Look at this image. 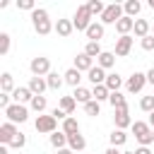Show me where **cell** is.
<instances>
[{"instance_id": "obj_18", "label": "cell", "mask_w": 154, "mask_h": 154, "mask_svg": "<svg viewBox=\"0 0 154 154\" xmlns=\"http://www.w3.org/2000/svg\"><path fill=\"white\" fill-rule=\"evenodd\" d=\"M132 29H135V19H132V17H120L118 24H116V31H118L120 36H128Z\"/></svg>"}, {"instance_id": "obj_3", "label": "cell", "mask_w": 154, "mask_h": 154, "mask_svg": "<svg viewBox=\"0 0 154 154\" xmlns=\"http://www.w3.org/2000/svg\"><path fill=\"white\" fill-rule=\"evenodd\" d=\"M34 128H36V132H41V135H53L55 132V128H58V118L55 116H46V113H41V116H36V120H34Z\"/></svg>"}, {"instance_id": "obj_29", "label": "cell", "mask_w": 154, "mask_h": 154, "mask_svg": "<svg viewBox=\"0 0 154 154\" xmlns=\"http://www.w3.org/2000/svg\"><path fill=\"white\" fill-rule=\"evenodd\" d=\"M58 108H60V111H65L67 116H72V113H75V108H77V101L72 99V94H70V96H60V106H58Z\"/></svg>"}, {"instance_id": "obj_30", "label": "cell", "mask_w": 154, "mask_h": 154, "mask_svg": "<svg viewBox=\"0 0 154 154\" xmlns=\"http://www.w3.org/2000/svg\"><path fill=\"white\" fill-rule=\"evenodd\" d=\"M63 132H65V135H77V132H79V123H77V118L67 116V118L63 120Z\"/></svg>"}, {"instance_id": "obj_45", "label": "cell", "mask_w": 154, "mask_h": 154, "mask_svg": "<svg viewBox=\"0 0 154 154\" xmlns=\"http://www.w3.org/2000/svg\"><path fill=\"white\" fill-rule=\"evenodd\" d=\"M147 84H154V67L147 70Z\"/></svg>"}, {"instance_id": "obj_7", "label": "cell", "mask_w": 154, "mask_h": 154, "mask_svg": "<svg viewBox=\"0 0 154 154\" xmlns=\"http://www.w3.org/2000/svg\"><path fill=\"white\" fill-rule=\"evenodd\" d=\"M29 70H31L34 77H46V75H51V60L43 58V55H36V58H31Z\"/></svg>"}, {"instance_id": "obj_44", "label": "cell", "mask_w": 154, "mask_h": 154, "mask_svg": "<svg viewBox=\"0 0 154 154\" xmlns=\"http://www.w3.org/2000/svg\"><path fill=\"white\" fill-rule=\"evenodd\" d=\"M51 116H55L58 120H65V118H67V113H65V111H60V108H55V111H53Z\"/></svg>"}, {"instance_id": "obj_9", "label": "cell", "mask_w": 154, "mask_h": 154, "mask_svg": "<svg viewBox=\"0 0 154 154\" xmlns=\"http://www.w3.org/2000/svg\"><path fill=\"white\" fill-rule=\"evenodd\" d=\"M17 135H19V130H17V125H14V123L5 120V123L0 125V142H2V144H7V147H10V142H12Z\"/></svg>"}, {"instance_id": "obj_40", "label": "cell", "mask_w": 154, "mask_h": 154, "mask_svg": "<svg viewBox=\"0 0 154 154\" xmlns=\"http://www.w3.org/2000/svg\"><path fill=\"white\" fill-rule=\"evenodd\" d=\"M24 144H26V135H24V132H19V135L10 142V147H12V149H22Z\"/></svg>"}, {"instance_id": "obj_19", "label": "cell", "mask_w": 154, "mask_h": 154, "mask_svg": "<svg viewBox=\"0 0 154 154\" xmlns=\"http://www.w3.org/2000/svg\"><path fill=\"white\" fill-rule=\"evenodd\" d=\"M96 65L103 67V70H111V67L116 65V53H113V51H103V53L96 58Z\"/></svg>"}, {"instance_id": "obj_33", "label": "cell", "mask_w": 154, "mask_h": 154, "mask_svg": "<svg viewBox=\"0 0 154 154\" xmlns=\"http://www.w3.org/2000/svg\"><path fill=\"white\" fill-rule=\"evenodd\" d=\"M91 94H94V101H108V96H111V91H108V87L106 84H99V87H94L91 89Z\"/></svg>"}, {"instance_id": "obj_6", "label": "cell", "mask_w": 154, "mask_h": 154, "mask_svg": "<svg viewBox=\"0 0 154 154\" xmlns=\"http://www.w3.org/2000/svg\"><path fill=\"white\" fill-rule=\"evenodd\" d=\"M5 118L10 120V123H26L29 120V108L26 106H22V103H12L10 108H5Z\"/></svg>"}, {"instance_id": "obj_32", "label": "cell", "mask_w": 154, "mask_h": 154, "mask_svg": "<svg viewBox=\"0 0 154 154\" xmlns=\"http://www.w3.org/2000/svg\"><path fill=\"white\" fill-rule=\"evenodd\" d=\"M84 53L89 55V58H99L101 53H103V48H101V43H96V41H87V46H84Z\"/></svg>"}, {"instance_id": "obj_10", "label": "cell", "mask_w": 154, "mask_h": 154, "mask_svg": "<svg viewBox=\"0 0 154 154\" xmlns=\"http://www.w3.org/2000/svg\"><path fill=\"white\" fill-rule=\"evenodd\" d=\"M132 41H135V38H132L130 34H128V36H118V38H116V51H113V53H116L118 58H125V55L132 51Z\"/></svg>"}, {"instance_id": "obj_46", "label": "cell", "mask_w": 154, "mask_h": 154, "mask_svg": "<svg viewBox=\"0 0 154 154\" xmlns=\"http://www.w3.org/2000/svg\"><path fill=\"white\" fill-rule=\"evenodd\" d=\"M135 154H152V149H149V147H137Z\"/></svg>"}, {"instance_id": "obj_52", "label": "cell", "mask_w": 154, "mask_h": 154, "mask_svg": "<svg viewBox=\"0 0 154 154\" xmlns=\"http://www.w3.org/2000/svg\"><path fill=\"white\" fill-rule=\"evenodd\" d=\"M123 154H135V152H123Z\"/></svg>"}, {"instance_id": "obj_36", "label": "cell", "mask_w": 154, "mask_h": 154, "mask_svg": "<svg viewBox=\"0 0 154 154\" xmlns=\"http://www.w3.org/2000/svg\"><path fill=\"white\" fill-rule=\"evenodd\" d=\"M87 7H89V12H91V17H101V14H103V10H106V5H103L101 0H89V2H87Z\"/></svg>"}, {"instance_id": "obj_43", "label": "cell", "mask_w": 154, "mask_h": 154, "mask_svg": "<svg viewBox=\"0 0 154 154\" xmlns=\"http://www.w3.org/2000/svg\"><path fill=\"white\" fill-rule=\"evenodd\" d=\"M10 99H12V94H2V91H0V108H2V111L12 106V103H10Z\"/></svg>"}, {"instance_id": "obj_35", "label": "cell", "mask_w": 154, "mask_h": 154, "mask_svg": "<svg viewBox=\"0 0 154 154\" xmlns=\"http://www.w3.org/2000/svg\"><path fill=\"white\" fill-rule=\"evenodd\" d=\"M46 106H48L46 96H34V99H31V103H29V108H31V111H36L38 116H41V113L46 111Z\"/></svg>"}, {"instance_id": "obj_38", "label": "cell", "mask_w": 154, "mask_h": 154, "mask_svg": "<svg viewBox=\"0 0 154 154\" xmlns=\"http://www.w3.org/2000/svg\"><path fill=\"white\" fill-rule=\"evenodd\" d=\"M140 108H142L144 113H152V111H154V94H152V96H142V99H140Z\"/></svg>"}, {"instance_id": "obj_51", "label": "cell", "mask_w": 154, "mask_h": 154, "mask_svg": "<svg viewBox=\"0 0 154 154\" xmlns=\"http://www.w3.org/2000/svg\"><path fill=\"white\" fill-rule=\"evenodd\" d=\"M149 7H152V10H154V0H149Z\"/></svg>"}, {"instance_id": "obj_13", "label": "cell", "mask_w": 154, "mask_h": 154, "mask_svg": "<svg viewBox=\"0 0 154 154\" xmlns=\"http://www.w3.org/2000/svg\"><path fill=\"white\" fill-rule=\"evenodd\" d=\"M31 99H34V94H31L29 87H17V89L12 91V101H14V103L26 106V103H31Z\"/></svg>"}, {"instance_id": "obj_1", "label": "cell", "mask_w": 154, "mask_h": 154, "mask_svg": "<svg viewBox=\"0 0 154 154\" xmlns=\"http://www.w3.org/2000/svg\"><path fill=\"white\" fill-rule=\"evenodd\" d=\"M31 24H34V29H36L38 36H48L55 29V24L48 19V10H43V7H36L31 12Z\"/></svg>"}, {"instance_id": "obj_4", "label": "cell", "mask_w": 154, "mask_h": 154, "mask_svg": "<svg viewBox=\"0 0 154 154\" xmlns=\"http://www.w3.org/2000/svg\"><path fill=\"white\" fill-rule=\"evenodd\" d=\"M91 22H94V17H91L89 7H87V5H79V7H77V12H75V17H72L75 29H77V31H87Z\"/></svg>"}, {"instance_id": "obj_25", "label": "cell", "mask_w": 154, "mask_h": 154, "mask_svg": "<svg viewBox=\"0 0 154 154\" xmlns=\"http://www.w3.org/2000/svg\"><path fill=\"white\" fill-rule=\"evenodd\" d=\"M106 87H108V91H120V87H123V77H120L118 72H108V77H106Z\"/></svg>"}, {"instance_id": "obj_50", "label": "cell", "mask_w": 154, "mask_h": 154, "mask_svg": "<svg viewBox=\"0 0 154 154\" xmlns=\"http://www.w3.org/2000/svg\"><path fill=\"white\" fill-rule=\"evenodd\" d=\"M149 125H152V128H154V111H152V113H149Z\"/></svg>"}, {"instance_id": "obj_39", "label": "cell", "mask_w": 154, "mask_h": 154, "mask_svg": "<svg viewBox=\"0 0 154 154\" xmlns=\"http://www.w3.org/2000/svg\"><path fill=\"white\" fill-rule=\"evenodd\" d=\"M84 113H87V116H99V113H101V103H99V101L84 103Z\"/></svg>"}, {"instance_id": "obj_22", "label": "cell", "mask_w": 154, "mask_h": 154, "mask_svg": "<svg viewBox=\"0 0 154 154\" xmlns=\"http://www.w3.org/2000/svg\"><path fill=\"white\" fill-rule=\"evenodd\" d=\"M67 147H70L72 152H82V149L87 147L84 135H82V132H77V135H67Z\"/></svg>"}, {"instance_id": "obj_2", "label": "cell", "mask_w": 154, "mask_h": 154, "mask_svg": "<svg viewBox=\"0 0 154 154\" xmlns=\"http://www.w3.org/2000/svg\"><path fill=\"white\" fill-rule=\"evenodd\" d=\"M132 135L137 137L140 147H149V144H154V130H152L149 123H144V120H135V123H132Z\"/></svg>"}, {"instance_id": "obj_26", "label": "cell", "mask_w": 154, "mask_h": 154, "mask_svg": "<svg viewBox=\"0 0 154 154\" xmlns=\"http://www.w3.org/2000/svg\"><path fill=\"white\" fill-rule=\"evenodd\" d=\"M140 10H142V2H140V0H128V2L123 5L125 17H137V14H140Z\"/></svg>"}, {"instance_id": "obj_31", "label": "cell", "mask_w": 154, "mask_h": 154, "mask_svg": "<svg viewBox=\"0 0 154 154\" xmlns=\"http://www.w3.org/2000/svg\"><path fill=\"white\" fill-rule=\"evenodd\" d=\"M108 140H111V147H123L125 142H128V135H125V130H113L111 135H108Z\"/></svg>"}, {"instance_id": "obj_28", "label": "cell", "mask_w": 154, "mask_h": 154, "mask_svg": "<svg viewBox=\"0 0 154 154\" xmlns=\"http://www.w3.org/2000/svg\"><path fill=\"white\" fill-rule=\"evenodd\" d=\"M108 103L113 106V111H118V108H128V101H125V96H123L120 91H111Z\"/></svg>"}, {"instance_id": "obj_42", "label": "cell", "mask_w": 154, "mask_h": 154, "mask_svg": "<svg viewBox=\"0 0 154 154\" xmlns=\"http://www.w3.org/2000/svg\"><path fill=\"white\" fill-rule=\"evenodd\" d=\"M17 7H19V10H26V12H34V10H36L34 0H19V2H17Z\"/></svg>"}, {"instance_id": "obj_20", "label": "cell", "mask_w": 154, "mask_h": 154, "mask_svg": "<svg viewBox=\"0 0 154 154\" xmlns=\"http://www.w3.org/2000/svg\"><path fill=\"white\" fill-rule=\"evenodd\" d=\"M63 79H65V84H70V87H79V79H82V72L77 70V67H70V70H65L63 72Z\"/></svg>"}, {"instance_id": "obj_23", "label": "cell", "mask_w": 154, "mask_h": 154, "mask_svg": "<svg viewBox=\"0 0 154 154\" xmlns=\"http://www.w3.org/2000/svg\"><path fill=\"white\" fill-rule=\"evenodd\" d=\"M48 142H51V147H55V149H65V147H67V135H65L63 130H60V132L55 130L53 135H48Z\"/></svg>"}, {"instance_id": "obj_27", "label": "cell", "mask_w": 154, "mask_h": 154, "mask_svg": "<svg viewBox=\"0 0 154 154\" xmlns=\"http://www.w3.org/2000/svg\"><path fill=\"white\" fill-rule=\"evenodd\" d=\"M149 29H152V26H149V22H147V19H135V29H132V31H135V36H137V38L149 36Z\"/></svg>"}, {"instance_id": "obj_37", "label": "cell", "mask_w": 154, "mask_h": 154, "mask_svg": "<svg viewBox=\"0 0 154 154\" xmlns=\"http://www.w3.org/2000/svg\"><path fill=\"white\" fill-rule=\"evenodd\" d=\"M10 46H12V38H10L7 31H2L0 34V55H7L10 53Z\"/></svg>"}, {"instance_id": "obj_15", "label": "cell", "mask_w": 154, "mask_h": 154, "mask_svg": "<svg viewBox=\"0 0 154 154\" xmlns=\"http://www.w3.org/2000/svg\"><path fill=\"white\" fill-rule=\"evenodd\" d=\"M72 67H77L79 72H89L91 67H94V58H89L84 51L82 53H77V58H75V65Z\"/></svg>"}, {"instance_id": "obj_17", "label": "cell", "mask_w": 154, "mask_h": 154, "mask_svg": "<svg viewBox=\"0 0 154 154\" xmlns=\"http://www.w3.org/2000/svg\"><path fill=\"white\" fill-rule=\"evenodd\" d=\"M58 36H63V38H67L72 31H75V24H72V19H58L55 22V29H53Z\"/></svg>"}, {"instance_id": "obj_14", "label": "cell", "mask_w": 154, "mask_h": 154, "mask_svg": "<svg viewBox=\"0 0 154 154\" xmlns=\"http://www.w3.org/2000/svg\"><path fill=\"white\" fill-rule=\"evenodd\" d=\"M106 77H108V75H106V70H103V67H99V65H94V67L87 72V79H89L94 87H99V84H106Z\"/></svg>"}, {"instance_id": "obj_41", "label": "cell", "mask_w": 154, "mask_h": 154, "mask_svg": "<svg viewBox=\"0 0 154 154\" xmlns=\"http://www.w3.org/2000/svg\"><path fill=\"white\" fill-rule=\"evenodd\" d=\"M140 46H142V51H154V34L140 38Z\"/></svg>"}, {"instance_id": "obj_11", "label": "cell", "mask_w": 154, "mask_h": 154, "mask_svg": "<svg viewBox=\"0 0 154 154\" xmlns=\"http://www.w3.org/2000/svg\"><path fill=\"white\" fill-rule=\"evenodd\" d=\"M116 116H113V123H116V128L118 130H125V128H132V118H130V111L128 108H118V111H113Z\"/></svg>"}, {"instance_id": "obj_12", "label": "cell", "mask_w": 154, "mask_h": 154, "mask_svg": "<svg viewBox=\"0 0 154 154\" xmlns=\"http://www.w3.org/2000/svg\"><path fill=\"white\" fill-rule=\"evenodd\" d=\"M84 34H87V38H89V41H96V43H99V41L103 38V34H106V26H103L101 22H96V19H94Z\"/></svg>"}, {"instance_id": "obj_47", "label": "cell", "mask_w": 154, "mask_h": 154, "mask_svg": "<svg viewBox=\"0 0 154 154\" xmlns=\"http://www.w3.org/2000/svg\"><path fill=\"white\" fill-rule=\"evenodd\" d=\"M103 154H123V152H120V149H118V147H108V149H106V152H103Z\"/></svg>"}, {"instance_id": "obj_53", "label": "cell", "mask_w": 154, "mask_h": 154, "mask_svg": "<svg viewBox=\"0 0 154 154\" xmlns=\"http://www.w3.org/2000/svg\"><path fill=\"white\" fill-rule=\"evenodd\" d=\"M152 31H154V26H152Z\"/></svg>"}, {"instance_id": "obj_16", "label": "cell", "mask_w": 154, "mask_h": 154, "mask_svg": "<svg viewBox=\"0 0 154 154\" xmlns=\"http://www.w3.org/2000/svg\"><path fill=\"white\" fill-rule=\"evenodd\" d=\"M26 87L31 89V94H34V96H43V91L48 89V82H46V77H31Z\"/></svg>"}, {"instance_id": "obj_49", "label": "cell", "mask_w": 154, "mask_h": 154, "mask_svg": "<svg viewBox=\"0 0 154 154\" xmlns=\"http://www.w3.org/2000/svg\"><path fill=\"white\" fill-rule=\"evenodd\" d=\"M0 154H7V144H0Z\"/></svg>"}, {"instance_id": "obj_5", "label": "cell", "mask_w": 154, "mask_h": 154, "mask_svg": "<svg viewBox=\"0 0 154 154\" xmlns=\"http://www.w3.org/2000/svg\"><path fill=\"white\" fill-rule=\"evenodd\" d=\"M120 17H125V12H123V5H118V2H111V5H106V10H103V14H101V24L106 26V24H118V19Z\"/></svg>"}, {"instance_id": "obj_34", "label": "cell", "mask_w": 154, "mask_h": 154, "mask_svg": "<svg viewBox=\"0 0 154 154\" xmlns=\"http://www.w3.org/2000/svg\"><path fill=\"white\" fill-rule=\"evenodd\" d=\"M46 82H48V89H55V91H58V89L63 87V82H65V79H63V75L51 72V75H46Z\"/></svg>"}, {"instance_id": "obj_8", "label": "cell", "mask_w": 154, "mask_h": 154, "mask_svg": "<svg viewBox=\"0 0 154 154\" xmlns=\"http://www.w3.org/2000/svg\"><path fill=\"white\" fill-rule=\"evenodd\" d=\"M144 84H147V72H132L128 77V82H125V89L130 94H137V91L144 89Z\"/></svg>"}, {"instance_id": "obj_24", "label": "cell", "mask_w": 154, "mask_h": 154, "mask_svg": "<svg viewBox=\"0 0 154 154\" xmlns=\"http://www.w3.org/2000/svg\"><path fill=\"white\" fill-rule=\"evenodd\" d=\"M17 87H14V79H12V75L10 72H2L0 75V91L2 94H12Z\"/></svg>"}, {"instance_id": "obj_48", "label": "cell", "mask_w": 154, "mask_h": 154, "mask_svg": "<svg viewBox=\"0 0 154 154\" xmlns=\"http://www.w3.org/2000/svg\"><path fill=\"white\" fill-rule=\"evenodd\" d=\"M58 154H75V152H72L70 147H65V149H58Z\"/></svg>"}, {"instance_id": "obj_21", "label": "cell", "mask_w": 154, "mask_h": 154, "mask_svg": "<svg viewBox=\"0 0 154 154\" xmlns=\"http://www.w3.org/2000/svg\"><path fill=\"white\" fill-rule=\"evenodd\" d=\"M72 99H75L77 103H89V101H94V94H91V89H87V87H77V89L72 91Z\"/></svg>"}]
</instances>
